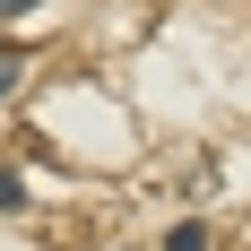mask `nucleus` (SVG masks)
<instances>
[{"instance_id": "nucleus-1", "label": "nucleus", "mask_w": 251, "mask_h": 251, "mask_svg": "<svg viewBox=\"0 0 251 251\" xmlns=\"http://www.w3.org/2000/svg\"><path fill=\"white\" fill-rule=\"evenodd\" d=\"M165 251H208V234H200V226H174V234H165Z\"/></svg>"}, {"instance_id": "nucleus-4", "label": "nucleus", "mask_w": 251, "mask_h": 251, "mask_svg": "<svg viewBox=\"0 0 251 251\" xmlns=\"http://www.w3.org/2000/svg\"><path fill=\"white\" fill-rule=\"evenodd\" d=\"M18 9H35V0H0V18H18Z\"/></svg>"}, {"instance_id": "nucleus-2", "label": "nucleus", "mask_w": 251, "mask_h": 251, "mask_svg": "<svg viewBox=\"0 0 251 251\" xmlns=\"http://www.w3.org/2000/svg\"><path fill=\"white\" fill-rule=\"evenodd\" d=\"M18 200H26V182H18V174H0V208H18Z\"/></svg>"}, {"instance_id": "nucleus-3", "label": "nucleus", "mask_w": 251, "mask_h": 251, "mask_svg": "<svg viewBox=\"0 0 251 251\" xmlns=\"http://www.w3.org/2000/svg\"><path fill=\"white\" fill-rule=\"evenodd\" d=\"M9 87H18V52H0V96H9Z\"/></svg>"}]
</instances>
